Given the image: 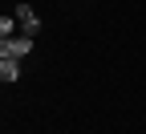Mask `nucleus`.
<instances>
[{"label": "nucleus", "instance_id": "20e7f679", "mask_svg": "<svg viewBox=\"0 0 146 134\" xmlns=\"http://www.w3.org/2000/svg\"><path fill=\"white\" fill-rule=\"evenodd\" d=\"M16 29H21V21H16L12 12H4V16H0V37H21Z\"/></svg>", "mask_w": 146, "mask_h": 134}, {"label": "nucleus", "instance_id": "f03ea898", "mask_svg": "<svg viewBox=\"0 0 146 134\" xmlns=\"http://www.w3.org/2000/svg\"><path fill=\"white\" fill-rule=\"evenodd\" d=\"M12 16L21 21V37H33V41H36V33H41V21H36L33 4H16V8H12Z\"/></svg>", "mask_w": 146, "mask_h": 134}, {"label": "nucleus", "instance_id": "f257e3e1", "mask_svg": "<svg viewBox=\"0 0 146 134\" xmlns=\"http://www.w3.org/2000/svg\"><path fill=\"white\" fill-rule=\"evenodd\" d=\"M33 53V37H0V57H16L25 61Z\"/></svg>", "mask_w": 146, "mask_h": 134}, {"label": "nucleus", "instance_id": "7ed1b4c3", "mask_svg": "<svg viewBox=\"0 0 146 134\" xmlns=\"http://www.w3.org/2000/svg\"><path fill=\"white\" fill-rule=\"evenodd\" d=\"M16 77H21V61H16V57H0V81L12 85Z\"/></svg>", "mask_w": 146, "mask_h": 134}]
</instances>
